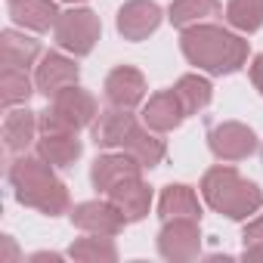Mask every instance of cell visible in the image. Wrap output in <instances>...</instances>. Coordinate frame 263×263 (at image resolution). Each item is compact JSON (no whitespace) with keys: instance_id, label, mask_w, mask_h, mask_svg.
<instances>
[{"instance_id":"cell-1","label":"cell","mask_w":263,"mask_h":263,"mask_svg":"<svg viewBox=\"0 0 263 263\" xmlns=\"http://www.w3.org/2000/svg\"><path fill=\"white\" fill-rule=\"evenodd\" d=\"M183 56L211 74H232L248 62V41L220 25H189L180 34Z\"/></svg>"},{"instance_id":"cell-2","label":"cell","mask_w":263,"mask_h":263,"mask_svg":"<svg viewBox=\"0 0 263 263\" xmlns=\"http://www.w3.org/2000/svg\"><path fill=\"white\" fill-rule=\"evenodd\" d=\"M10 183L19 204L25 208H34L47 217H59L68 211V189L53 174V164L44 158H16L10 167Z\"/></svg>"},{"instance_id":"cell-3","label":"cell","mask_w":263,"mask_h":263,"mask_svg":"<svg viewBox=\"0 0 263 263\" xmlns=\"http://www.w3.org/2000/svg\"><path fill=\"white\" fill-rule=\"evenodd\" d=\"M201 195L204 201L217 211L226 214L229 220H245L263 208V192L257 183H248L235 167H211L201 180Z\"/></svg>"},{"instance_id":"cell-4","label":"cell","mask_w":263,"mask_h":263,"mask_svg":"<svg viewBox=\"0 0 263 263\" xmlns=\"http://www.w3.org/2000/svg\"><path fill=\"white\" fill-rule=\"evenodd\" d=\"M96 118V99L81 90V87H68L59 96L50 99V108L41 115V134H78L87 124H93Z\"/></svg>"},{"instance_id":"cell-5","label":"cell","mask_w":263,"mask_h":263,"mask_svg":"<svg viewBox=\"0 0 263 263\" xmlns=\"http://www.w3.org/2000/svg\"><path fill=\"white\" fill-rule=\"evenodd\" d=\"M56 28V44L62 50H68L71 56H87L93 53L96 41H99V16L93 10H68L59 16V22L53 25Z\"/></svg>"},{"instance_id":"cell-6","label":"cell","mask_w":263,"mask_h":263,"mask_svg":"<svg viewBox=\"0 0 263 263\" xmlns=\"http://www.w3.org/2000/svg\"><path fill=\"white\" fill-rule=\"evenodd\" d=\"M158 251H161L164 260H174V263L195 260L198 251H201L198 220H192V217H171V220H164V229L158 232Z\"/></svg>"},{"instance_id":"cell-7","label":"cell","mask_w":263,"mask_h":263,"mask_svg":"<svg viewBox=\"0 0 263 263\" xmlns=\"http://www.w3.org/2000/svg\"><path fill=\"white\" fill-rule=\"evenodd\" d=\"M208 146L220 161H241L257 149V137L251 127H245L238 121H226V124H217L208 134Z\"/></svg>"},{"instance_id":"cell-8","label":"cell","mask_w":263,"mask_h":263,"mask_svg":"<svg viewBox=\"0 0 263 263\" xmlns=\"http://www.w3.org/2000/svg\"><path fill=\"white\" fill-rule=\"evenodd\" d=\"M71 223L90 235H118L130 220L115 201H84L71 211Z\"/></svg>"},{"instance_id":"cell-9","label":"cell","mask_w":263,"mask_h":263,"mask_svg":"<svg viewBox=\"0 0 263 263\" xmlns=\"http://www.w3.org/2000/svg\"><path fill=\"white\" fill-rule=\"evenodd\" d=\"M161 25V7L155 0H127L118 10V31L124 41H146Z\"/></svg>"},{"instance_id":"cell-10","label":"cell","mask_w":263,"mask_h":263,"mask_svg":"<svg viewBox=\"0 0 263 263\" xmlns=\"http://www.w3.org/2000/svg\"><path fill=\"white\" fill-rule=\"evenodd\" d=\"M137 127L140 124H137L134 115H130V108L111 105V108L99 111V118L93 124V143L102 146V149H124L127 140H130V134H134Z\"/></svg>"},{"instance_id":"cell-11","label":"cell","mask_w":263,"mask_h":263,"mask_svg":"<svg viewBox=\"0 0 263 263\" xmlns=\"http://www.w3.org/2000/svg\"><path fill=\"white\" fill-rule=\"evenodd\" d=\"M78 78H81V71H78L74 59H65L62 53H47V56L41 59V65H37L34 84H37V90H41L47 99H53V96H59L62 90L78 87Z\"/></svg>"},{"instance_id":"cell-12","label":"cell","mask_w":263,"mask_h":263,"mask_svg":"<svg viewBox=\"0 0 263 263\" xmlns=\"http://www.w3.org/2000/svg\"><path fill=\"white\" fill-rule=\"evenodd\" d=\"M140 174H143V164L130 155V152H121V155H99V158L93 161L90 180H93V186H96L99 192L108 195L118 183L134 180V177H140Z\"/></svg>"},{"instance_id":"cell-13","label":"cell","mask_w":263,"mask_h":263,"mask_svg":"<svg viewBox=\"0 0 263 263\" xmlns=\"http://www.w3.org/2000/svg\"><path fill=\"white\" fill-rule=\"evenodd\" d=\"M105 96L118 108H134V105H140L143 96H146V78H143V71L134 68V65H118L105 78Z\"/></svg>"},{"instance_id":"cell-14","label":"cell","mask_w":263,"mask_h":263,"mask_svg":"<svg viewBox=\"0 0 263 263\" xmlns=\"http://www.w3.org/2000/svg\"><path fill=\"white\" fill-rule=\"evenodd\" d=\"M183 118H186V108H183V102H180V96H177L174 90L155 93V96L146 102V108H143L146 127H149V130H158V134L177 130V127L183 124Z\"/></svg>"},{"instance_id":"cell-15","label":"cell","mask_w":263,"mask_h":263,"mask_svg":"<svg viewBox=\"0 0 263 263\" xmlns=\"http://www.w3.org/2000/svg\"><path fill=\"white\" fill-rule=\"evenodd\" d=\"M108 198L121 208V214H124L130 223H137V220H143V217L149 214V204H152V189L143 183V177H134V180L118 183V186L108 192Z\"/></svg>"},{"instance_id":"cell-16","label":"cell","mask_w":263,"mask_h":263,"mask_svg":"<svg viewBox=\"0 0 263 263\" xmlns=\"http://www.w3.org/2000/svg\"><path fill=\"white\" fill-rule=\"evenodd\" d=\"M10 16L22 28L31 31H50V25L59 22V7L53 0H10Z\"/></svg>"},{"instance_id":"cell-17","label":"cell","mask_w":263,"mask_h":263,"mask_svg":"<svg viewBox=\"0 0 263 263\" xmlns=\"http://www.w3.org/2000/svg\"><path fill=\"white\" fill-rule=\"evenodd\" d=\"M84 146L78 140V134H41L37 140V155L44 161H50L53 167H68L81 158Z\"/></svg>"},{"instance_id":"cell-18","label":"cell","mask_w":263,"mask_h":263,"mask_svg":"<svg viewBox=\"0 0 263 263\" xmlns=\"http://www.w3.org/2000/svg\"><path fill=\"white\" fill-rule=\"evenodd\" d=\"M37 127H41V124H37L34 111H28V108L10 111L7 121H4V146H7L10 152H25V149L31 146V140H34V130H37Z\"/></svg>"},{"instance_id":"cell-19","label":"cell","mask_w":263,"mask_h":263,"mask_svg":"<svg viewBox=\"0 0 263 263\" xmlns=\"http://www.w3.org/2000/svg\"><path fill=\"white\" fill-rule=\"evenodd\" d=\"M158 217L171 220V217H192L198 220L201 217V208H198V198L189 186L177 183V186H167L158 198Z\"/></svg>"},{"instance_id":"cell-20","label":"cell","mask_w":263,"mask_h":263,"mask_svg":"<svg viewBox=\"0 0 263 263\" xmlns=\"http://www.w3.org/2000/svg\"><path fill=\"white\" fill-rule=\"evenodd\" d=\"M41 56V44L19 34V31H4L0 34V62L4 65H19L28 68L34 65V59Z\"/></svg>"},{"instance_id":"cell-21","label":"cell","mask_w":263,"mask_h":263,"mask_svg":"<svg viewBox=\"0 0 263 263\" xmlns=\"http://www.w3.org/2000/svg\"><path fill=\"white\" fill-rule=\"evenodd\" d=\"M220 13H223L220 0H174L167 19L177 28H189V25H198L201 19H211V16H220Z\"/></svg>"},{"instance_id":"cell-22","label":"cell","mask_w":263,"mask_h":263,"mask_svg":"<svg viewBox=\"0 0 263 263\" xmlns=\"http://www.w3.org/2000/svg\"><path fill=\"white\" fill-rule=\"evenodd\" d=\"M211 81L208 78H201V74H183L180 81H177V87H174V93L180 96V102H183V108H186V115H195V111H201L208 102H211Z\"/></svg>"},{"instance_id":"cell-23","label":"cell","mask_w":263,"mask_h":263,"mask_svg":"<svg viewBox=\"0 0 263 263\" xmlns=\"http://www.w3.org/2000/svg\"><path fill=\"white\" fill-rule=\"evenodd\" d=\"M124 152H130L143 167H155V164H161V158H164V143L158 140V137H152L149 130H143V127H137L134 134H130V140H127V146H124Z\"/></svg>"},{"instance_id":"cell-24","label":"cell","mask_w":263,"mask_h":263,"mask_svg":"<svg viewBox=\"0 0 263 263\" xmlns=\"http://www.w3.org/2000/svg\"><path fill=\"white\" fill-rule=\"evenodd\" d=\"M68 257L84 260V263H111V260H118V251L108 241V235H90L87 232V238H78L68 248Z\"/></svg>"},{"instance_id":"cell-25","label":"cell","mask_w":263,"mask_h":263,"mask_svg":"<svg viewBox=\"0 0 263 263\" xmlns=\"http://www.w3.org/2000/svg\"><path fill=\"white\" fill-rule=\"evenodd\" d=\"M28 96H31L28 68H19V65H4L0 68V99H4V105L25 102Z\"/></svg>"},{"instance_id":"cell-26","label":"cell","mask_w":263,"mask_h":263,"mask_svg":"<svg viewBox=\"0 0 263 263\" xmlns=\"http://www.w3.org/2000/svg\"><path fill=\"white\" fill-rule=\"evenodd\" d=\"M226 19L238 31H257L263 25V0H229Z\"/></svg>"},{"instance_id":"cell-27","label":"cell","mask_w":263,"mask_h":263,"mask_svg":"<svg viewBox=\"0 0 263 263\" xmlns=\"http://www.w3.org/2000/svg\"><path fill=\"white\" fill-rule=\"evenodd\" d=\"M241 245H245V257L248 260H263V217L251 220L241 232Z\"/></svg>"},{"instance_id":"cell-28","label":"cell","mask_w":263,"mask_h":263,"mask_svg":"<svg viewBox=\"0 0 263 263\" xmlns=\"http://www.w3.org/2000/svg\"><path fill=\"white\" fill-rule=\"evenodd\" d=\"M251 81H254V87L263 93V53H260V56H254V65H251Z\"/></svg>"},{"instance_id":"cell-29","label":"cell","mask_w":263,"mask_h":263,"mask_svg":"<svg viewBox=\"0 0 263 263\" xmlns=\"http://www.w3.org/2000/svg\"><path fill=\"white\" fill-rule=\"evenodd\" d=\"M4 248H7V254H4V260H0V263H10L16 257V248H13V238L10 235H4Z\"/></svg>"},{"instance_id":"cell-30","label":"cell","mask_w":263,"mask_h":263,"mask_svg":"<svg viewBox=\"0 0 263 263\" xmlns=\"http://www.w3.org/2000/svg\"><path fill=\"white\" fill-rule=\"evenodd\" d=\"M31 260H34V263H44V260H50V263H59V254H34Z\"/></svg>"},{"instance_id":"cell-31","label":"cell","mask_w":263,"mask_h":263,"mask_svg":"<svg viewBox=\"0 0 263 263\" xmlns=\"http://www.w3.org/2000/svg\"><path fill=\"white\" fill-rule=\"evenodd\" d=\"M71 4H81V0H71Z\"/></svg>"}]
</instances>
